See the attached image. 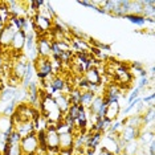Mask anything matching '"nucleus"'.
I'll return each mask as SVG.
<instances>
[{"mask_svg":"<svg viewBox=\"0 0 155 155\" xmlns=\"http://www.w3.org/2000/svg\"><path fill=\"white\" fill-rule=\"evenodd\" d=\"M78 4L82 5V7H89V8H91V9L96 7V3L94 2H78Z\"/></svg>","mask_w":155,"mask_h":155,"instance_id":"bb28decb","label":"nucleus"},{"mask_svg":"<svg viewBox=\"0 0 155 155\" xmlns=\"http://www.w3.org/2000/svg\"><path fill=\"white\" fill-rule=\"evenodd\" d=\"M35 73L38 80H47L48 77L53 76V69H52V61L51 57H40L37 56V58L32 62Z\"/></svg>","mask_w":155,"mask_h":155,"instance_id":"f257e3e1","label":"nucleus"},{"mask_svg":"<svg viewBox=\"0 0 155 155\" xmlns=\"http://www.w3.org/2000/svg\"><path fill=\"white\" fill-rule=\"evenodd\" d=\"M65 114L76 122L77 118H78V114H80V105H78V106H77V105H70L69 109H68V111H66Z\"/></svg>","mask_w":155,"mask_h":155,"instance_id":"aec40b11","label":"nucleus"},{"mask_svg":"<svg viewBox=\"0 0 155 155\" xmlns=\"http://www.w3.org/2000/svg\"><path fill=\"white\" fill-rule=\"evenodd\" d=\"M146 23L154 24V17H146Z\"/></svg>","mask_w":155,"mask_h":155,"instance_id":"2f4dec72","label":"nucleus"},{"mask_svg":"<svg viewBox=\"0 0 155 155\" xmlns=\"http://www.w3.org/2000/svg\"><path fill=\"white\" fill-rule=\"evenodd\" d=\"M4 89H5V84L3 82V80H2V78H0V93H2V91L4 90Z\"/></svg>","mask_w":155,"mask_h":155,"instance_id":"7c9ffc66","label":"nucleus"},{"mask_svg":"<svg viewBox=\"0 0 155 155\" xmlns=\"http://www.w3.org/2000/svg\"><path fill=\"white\" fill-rule=\"evenodd\" d=\"M73 151V150H72ZM72 151H69V150H66V151H62V150H60L56 155H72Z\"/></svg>","mask_w":155,"mask_h":155,"instance_id":"c756f323","label":"nucleus"},{"mask_svg":"<svg viewBox=\"0 0 155 155\" xmlns=\"http://www.w3.org/2000/svg\"><path fill=\"white\" fill-rule=\"evenodd\" d=\"M53 98H54L56 106H57L58 111L61 113V114H65V113L68 111L69 106H70L68 94H66V93H57L56 96H53Z\"/></svg>","mask_w":155,"mask_h":155,"instance_id":"0eeeda50","label":"nucleus"},{"mask_svg":"<svg viewBox=\"0 0 155 155\" xmlns=\"http://www.w3.org/2000/svg\"><path fill=\"white\" fill-rule=\"evenodd\" d=\"M25 38H27V33L24 31H17L13 36V40L11 43V48L12 52H16V53H21V51L24 49V45H25Z\"/></svg>","mask_w":155,"mask_h":155,"instance_id":"20e7f679","label":"nucleus"},{"mask_svg":"<svg viewBox=\"0 0 155 155\" xmlns=\"http://www.w3.org/2000/svg\"><path fill=\"white\" fill-rule=\"evenodd\" d=\"M15 107H16V105L13 104V102H9V104L3 109L2 115H4V117H11V115L13 114V111H15Z\"/></svg>","mask_w":155,"mask_h":155,"instance_id":"4be33fe9","label":"nucleus"},{"mask_svg":"<svg viewBox=\"0 0 155 155\" xmlns=\"http://www.w3.org/2000/svg\"><path fill=\"white\" fill-rule=\"evenodd\" d=\"M119 113H121V105L119 102H114V104H109L106 106V110H105V115L104 118L109 119L110 122L117 121Z\"/></svg>","mask_w":155,"mask_h":155,"instance_id":"6e6552de","label":"nucleus"},{"mask_svg":"<svg viewBox=\"0 0 155 155\" xmlns=\"http://www.w3.org/2000/svg\"><path fill=\"white\" fill-rule=\"evenodd\" d=\"M123 153H126L127 155H137V153H138V143H137V140L126 143L125 149H123Z\"/></svg>","mask_w":155,"mask_h":155,"instance_id":"a211bd4d","label":"nucleus"},{"mask_svg":"<svg viewBox=\"0 0 155 155\" xmlns=\"http://www.w3.org/2000/svg\"><path fill=\"white\" fill-rule=\"evenodd\" d=\"M138 139L140 140V143L144 144V146H147V143L151 142V140L154 139V133L149 131V130H146V131L140 133V135L138 137Z\"/></svg>","mask_w":155,"mask_h":155,"instance_id":"6ab92c4d","label":"nucleus"},{"mask_svg":"<svg viewBox=\"0 0 155 155\" xmlns=\"http://www.w3.org/2000/svg\"><path fill=\"white\" fill-rule=\"evenodd\" d=\"M3 64H4V62H3V58L0 57V69H2V66H3Z\"/></svg>","mask_w":155,"mask_h":155,"instance_id":"72a5a7b5","label":"nucleus"},{"mask_svg":"<svg viewBox=\"0 0 155 155\" xmlns=\"http://www.w3.org/2000/svg\"><path fill=\"white\" fill-rule=\"evenodd\" d=\"M73 144H74V137L72 133H66L58 135V147L62 151H72L73 150Z\"/></svg>","mask_w":155,"mask_h":155,"instance_id":"423d86ee","label":"nucleus"},{"mask_svg":"<svg viewBox=\"0 0 155 155\" xmlns=\"http://www.w3.org/2000/svg\"><path fill=\"white\" fill-rule=\"evenodd\" d=\"M154 73H155V69H154V66H151L150 68V77H154Z\"/></svg>","mask_w":155,"mask_h":155,"instance_id":"473e14b6","label":"nucleus"},{"mask_svg":"<svg viewBox=\"0 0 155 155\" xmlns=\"http://www.w3.org/2000/svg\"><path fill=\"white\" fill-rule=\"evenodd\" d=\"M93 11H96V12H98V13H101V15H106V11H105L104 8H102V7H94L93 8Z\"/></svg>","mask_w":155,"mask_h":155,"instance_id":"cd10ccee","label":"nucleus"},{"mask_svg":"<svg viewBox=\"0 0 155 155\" xmlns=\"http://www.w3.org/2000/svg\"><path fill=\"white\" fill-rule=\"evenodd\" d=\"M123 19L129 20L130 23L135 24L138 27H143L146 24V17H143L142 15H134V13H127V15L123 16Z\"/></svg>","mask_w":155,"mask_h":155,"instance_id":"dca6fc26","label":"nucleus"},{"mask_svg":"<svg viewBox=\"0 0 155 155\" xmlns=\"http://www.w3.org/2000/svg\"><path fill=\"white\" fill-rule=\"evenodd\" d=\"M96 96L97 94L93 93V91H82V93H81V106L87 109L90 106L91 102H93V100H94V97Z\"/></svg>","mask_w":155,"mask_h":155,"instance_id":"f3484780","label":"nucleus"},{"mask_svg":"<svg viewBox=\"0 0 155 155\" xmlns=\"http://www.w3.org/2000/svg\"><path fill=\"white\" fill-rule=\"evenodd\" d=\"M149 84H150V80H149V77H142V78L139 80V82H138V89L139 90H142L144 89V87H147L149 86Z\"/></svg>","mask_w":155,"mask_h":155,"instance_id":"b1692460","label":"nucleus"},{"mask_svg":"<svg viewBox=\"0 0 155 155\" xmlns=\"http://www.w3.org/2000/svg\"><path fill=\"white\" fill-rule=\"evenodd\" d=\"M9 155H23L20 144H11V150H9Z\"/></svg>","mask_w":155,"mask_h":155,"instance_id":"a878e982","label":"nucleus"},{"mask_svg":"<svg viewBox=\"0 0 155 155\" xmlns=\"http://www.w3.org/2000/svg\"><path fill=\"white\" fill-rule=\"evenodd\" d=\"M139 93H140V90L138 89V87H134V89L131 90V93H130V96L129 97H126L127 98V102L130 104L133 100H135V98H138L139 97Z\"/></svg>","mask_w":155,"mask_h":155,"instance_id":"393cba45","label":"nucleus"},{"mask_svg":"<svg viewBox=\"0 0 155 155\" xmlns=\"http://www.w3.org/2000/svg\"><path fill=\"white\" fill-rule=\"evenodd\" d=\"M81 91L80 89H77V87H73V89L69 90L68 93V98H69V102L70 105H81Z\"/></svg>","mask_w":155,"mask_h":155,"instance_id":"2eb2a0df","label":"nucleus"},{"mask_svg":"<svg viewBox=\"0 0 155 155\" xmlns=\"http://www.w3.org/2000/svg\"><path fill=\"white\" fill-rule=\"evenodd\" d=\"M3 28H4V25H3V24L0 23V32H2V31H3Z\"/></svg>","mask_w":155,"mask_h":155,"instance_id":"f704fd0d","label":"nucleus"},{"mask_svg":"<svg viewBox=\"0 0 155 155\" xmlns=\"http://www.w3.org/2000/svg\"><path fill=\"white\" fill-rule=\"evenodd\" d=\"M122 129H123L122 122H121V121H114V122H111V125H110V127H109L107 131H111V133H121Z\"/></svg>","mask_w":155,"mask_h":155,"instance_id":"5701e85b","label":"nucleus"},{"mask_svg":"<svg viewBox=\"0 0 155 155\" xmlns=\"http://www.w3.org/2000/svg\"><path fill=\"white\" fill-rule=\"evenodd\" d=\"M102 105H104V100H102V96H96V97H94V100H93V102L90 104V106L87 107L86 110L89 111L90 115H94V117H96V114L98 113V110L101 109Z\"/></svg>","mask_w":155,"mask_h":155,"instance_id":"ddd939ff","label":"nucleus"},{"mask_svg":"<svg viewBox=\"0 0 155 155\" xmlns=\"http://www.w3.org/2000/svg\"><path fill=\"white\" fill-rule=\"evenodd\" d=\"M15 127V130L17 133L20 134V137H25L28 135V134H31V133H33L35 131V125H33V122H25V123H17V125L13 126Z\"/></svg>","mask_w":155,"mask_h":155,"instance_id":"9b49d317","label":"nucleus"},{"mask_svg":"<svg viewBox=\"0 0 155 155\" xmlns=\"http://www.w3.org/2000/svg\"><path fill=\"white\" fill-rule=\"evenodd\" d=\"M17 32V29L12 24H7L0 32V47L2 48H11V43L13 40V36Z\"/></svg>","mask_w":155,"mask_h":155,"instance_id":"7ed1b4c3","label":"nucleus"},{"mask_svg":"<svg viewBox=\"0 0 155 155\" xmlns=\"http://www.w3.org/2000/svg\"><path fill=\"white\" fill-rule=\"evenodd\" d=\"M70 48L74 49L76 52H85V53L90 52V45L84 38H72L70 40Z\"/></svg>","mask_w":155,"mask_h":155,"instance_id":"9d476101","label":"nucleus"},{"mask_svg":"<svg viewBox=\"0 0 155 155\" xmlns=\"http://www.w3.org/2000/svg\"><path fill=\"white\" fill-rule=\"evenodd\" d=\"M36 137H37V143H38V150L48 153L47 150V131L44 129L36 131Z\"/></svg>","mask_w":155,"mask_h":155,"instance_id":"4468645a","label":"nucleus"},{"mask_svg":"<svg viewBox=\"0 0 155 155\" xmlns=\"http://www.w3.org/2000/svg\"><path fill=\"white\" fill-rule=\"evenodd\" d=\"M140 133H142L140 129L131 127V126H123V129H122V131L119 133V135H121V138L127 143V142H133V140L138 139Z\"/></svg>","mask_w":155,"mask_h":155,"instance_id":"39448f33","label":"nucleus"},{"mask_svg":"<svg viewBox=\"0 0 155 155\" xmlns=\"http://www.w3.org/2000/svg\"><path fill=\"white\" fill-rule=\"evenodd\" d=\"M33 73H35L33 64H32V62H28L27 70H25V74H24L23 80H21V87H23V89H28L29 84L33 81V80H32V78H33Z\"/></svg>","mask_w":155,"mask_h":155,"instance_id":"f8f14e48","label":"nucleus"},{"mask_svg":"<svg viewBox=\"0 0 155 155\" xmlns=\"http://www.w3.org/2000/svg\"><path fill=\"white\" fill-rule=\"evenodd\" d=\"M84 77H85V80L89 84H91V85H98V86L101 85V74L96 66L87 69L86 72L84 73Z\"/></svg>","mask_w":155,"mask_h":155,"instance_id":"1a4fd4ad","label":"nucleus"},{"mask_svg":"<svg viewBox=\"0 0 155 155\" xmlns=\"http://www.w3.org/2000/svg\"><path fill=\"white\" fill-rule=\"evenodd\" d=\"M20 139H21V137H20V134L16 131V130H13V131L9 134L8 137V140H7V143L9 144H19L20 143Z\"/></svg>","mask_w":155,"mask_h":155,"instance_id":"412c9836","label":"nucleus"},{"mask_svg":"<svg viewBox=\"0 0 155 155\" xmlns=\"http://www.w3.org/2000/svg\"><path fill=\"white\" fill-rule=\"evenodd\" d=\"M98 155H114V154L110 153V151H107L106 149H104V147H101V149H100V153H98Z\"/></svg>","mask_w":155,"mask_h":155,"instance_id":"c85d7f7f","label":"nucleus"},{"mask_svg":"<svg viewBox=\"0 0 155 155\" xmlns=\"http://www.w3.org/2000/svg\"><path fill=\"white\" fill-rule=\"evenodd\" d=\"M20 149H21L23 155H35L38 150V143H37V137L36 131L28 134L20 139Z\"/></svg>","mask_w":155,"mask_h":155,"instance_id":"f03ea898","label":"nucleus"}]
</instances>
